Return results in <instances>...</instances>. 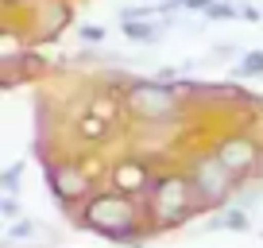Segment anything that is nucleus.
Here are the masks:
<instances>
[{
	"label": "nucleus",
	"instance_id": "5",
	"mask_svg": "<svg viewBox=\"0 0 263 248\" xmlns=\"http://www.w3.org/2000/svg\"><path fill=\"white\" fill-rule=\"evenodd\" d=\"M213 155L224 163V171H229L232 179H240V174H252L255 167H259L263 151H259V144H255V140H248V136H229V140H221V144H217V151H213Z\"/></svg>",
	"mask_w": 263,
	"mask_h": 248
},
{
	"label": "nucleus",
	"instance_id": "13",
	"mask_svg": "<svg viewBox=\"0 0 263 248\" xmlns=\"http://www.w3.org/2000/svg\"><path fill=\"white\" fill-rule=\"evenodd\" d=\"M82 136H93V140H101V136H105V120H97V116H85V120H82Z\"/></svg>",
	"mask_w": 263,
	"mask_h": 248
},
{
	"label": "nucleus",
	"instance_id": "17",
	"mask_svg": "<svg viewBox=\"0 0 263 248\" xmlns=\"http://www.w3.org/2000/svg\"><path fill=\"white\" fill-rule=\"evenodd\" d=\"M178 8H190V12H209L213 0H178Z\"/></svg>",
	"mask_w": 263,
	"mask_h": 248
},
{
	"label": "nucleus",
	"instance_id": "11",
	"mask_svg": "<svg viewBox=\"0 0 263 248\" xmlns=\"http://www.w3.org/2000/svg\"><path fill=\"white\" fill-rule=\"evenodd\" d=\"M20 174H24V163L8 167V171L0 174V186H4V194H8V198H16V194H20Z\"/></svg>",
	"mask_w": 263,
	"mask_h": 248
},
{
	"label": "nucleus",
	"instance_id": "12",
	"mask_svg": "<svg viewBox=\"0 0 263 248\" xmlns=\"http://www.w3.org/2000/svg\"><path fill=\"white\" fill-rule=\"evenodd\" d=\"M35 233H39V225H35V221H12L8 225V240H31Z\"/></svg>",
	"mask_w": 263,
	"mask_h": 248
},
{
	"label": "nucleus",
	"instance_id": "9",
	"mask_svg": "<svg viewBox=\"0 0 263 248\" xmlns=\"http://www.w3.org/2000/svg\"><path fill=\"white\" fill-rule=\"evenodd\" d=\"M163 24H155V20H128L124 24V39H132V43H159L163 39Z\"/></svg>",
	"mask_w": 263,
	"mask_h": 248
},
{
	"label": "nucleus",
	"instance_id": "8",
	"mask_svg": "<svg viewBox=\"0 0 263 248\" xmlns=\"http://www.w3.org/2000/svg\"><path fill=\"white\" fill-rule=\"evenodd\" d=\"M205 229H209V233H217V229H229V233H248V229H252V217H248V209L229 206V209H221L217 217H209V221H205Z\"/></svg>",
	"mask_w": 263,
	"mask_h": 248
},
{
	"label": "nucleus",
	"instance_id": "14",
	"mask_svg": "<svg viewBox=\"0 0 263 248\" xmlns=\"http://www.w3.org/2000/svg\"><path fill=\"white\" fill-rule=\"evenodd\" d=\"M78 35H82V43H105V27L101 24H85Z\"/></svg>",
	"mask_w": 263,
	"mask_h": 248
},
{
	"label": "nucleus",
	"instance_id": "4",
	"mask_svg": "<svg viewBox=\"0 0 263 248\" xmlns=\"http://www.w3.org/2000/svg\"><path fill=\"white\" fill-rule=\"evenodd\" d=\"M50 194H54V202L62 209H74L78 202H89L93 198V182L85 179L82 171H78V167H54V171H50Z\"/></svg>",
	"mask_w": 263,
	"mask_h": 248
},
{
	"label": "nucleus",
	"instance_id": "6",
	"mask_svg": "<svg viewBox=\"0 0 263 248\" xmlns=\"http://www.w3.org/2000/svg\"><path fill=\"white\" fill-rule=\"evenodd\" d=\"M174 85H166V82H140V85H132V93H128V105L136 109L140 116H166L174 109Z\"/></svg>",
	"mask_w": 263,
	"mask_h": 248
},
{
	"label": "nucleus",
	"instance_id": "7",
	"mask_svg": "<svg viewBox=\"0 0 263 248\" xmlns=\"http://www.w3.org/2000/svg\"><path fill=\"white\" fill-rule=\"evenodd\" d=\"M112 186L132 198V194L151 190V186H155V179H151V167L143 163V159H124V163L112 171Z\"/></svg>",
	"mask_w": 263,
	"mask_h": 248
},
{
	"label": "nucleus",
	"instance_id": "16",
	"mask_svg": "<svg viewBox=\"0 0 263 248\" xmlns=\"http://www.w3.org/2000/svg\"><path fill=\"white\" fill-rule=\"evenodd\" d=\"M0 214L8 217V221H16V217H20V202H16V198H8V194H4V202H0Z\"/></svg>",
	"mask_w": 263,
	"mask_h": 248
},
{
	"label": "nucleus",
	"instance_id": "18",
	"mask_svg": "<svg viewBox=\"0 0 263 248\" xmlns=\"http://www.w3.org/2000/svg\"><path fill=\"white\" fill-rule=\"evenodd\" d=\"M240 16H244V20H259V16H263V8H252V4H240Z\"/></svg>",
	"mask_w": 263,
	"mask_h": 248
},
{
	"label": "nucleus",
	"instance_id": "15",
	"mask_svg": "<svg viewBox=\"0 0 263 248\" xmlns=\"http://www.w3.org/2000/svg\"><path fill=\"white\" fill-rule=\"evenodd\" d=\"M205 16H213V20H232V16H240V8H232V4H213Z\"/></svg>",
	"mask_w": 263,
	"mask_h": 248
},
{
	"label": "nucleus",
	"instance_id": "2",
	"mask_svg": "<svg viewBox=\"0 0 263 248\" xmlns=\"http://www.w3.org/2000/svg\"><path fill=\"white\" fill-rule=\"evenodd\" d=\"M194 209H205L194 179H186V174H163V179H155V186H151V217L159 221V229L190 221Z\"/></svg>",
	"mask_w": 263,
	"mask_h": 248
},
{
	"label": "nucleus",
	"instance_id": "1",
	"mask_svg": "<svg viewBox=\"0 0 263 248\" xmlns=\"http://www.w3.org/2000/svg\"><path fill=\"white\" fill-rule=\"evenodd\" d=\"M78 225L82 229H93L101 237L116 240V244H132L143 248V233H140V206L120 190H105L93 194L82 209H78Z\"/></svg>",
	"mask_w": 263,
	"mask_h": 248
},
{
	"label": "nucleus",
	"instance_id": "10",
	"mask_svg": "<svg viewBox=\"0 0 263 248\" xmlns=\"http://www.w3.org/2000/svg\"><path fill=\"white\" fill-rule=\"evenodd\" d=\"M236 74L240 78H263V50H248V55H240Z\"/></svg>",
	"mask_w": 263,
	"mask_h": 248
},
{
	"label": "nucleus",
	"instance_id": "3",
	"mask_svg": "<svg viewBox=\"0 0 263 248\" xmlns=\"http://www.w3.org/2000/svg\"><path fill=\"white\" fill-rule=\"evenodd\" d=\"M190 179H194V186H197V194H201L205 206H221V202H229L232 174L224 171V163L217 155H201L194 163V171H190Z\"/></svg>",
	"mask_w": 263,
	"mask_h": 248
}]
</instances>
